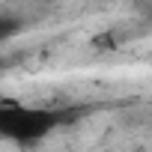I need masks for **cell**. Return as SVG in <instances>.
Masks as SVG:
<instances>
[{
	"mask_svg": "<svg viewBox=\"0 0 152 152\" xmlns=\"http://www.w3.org/2000/svg\"><path fill=\"white\" fill-rule=\"evenodd\" d=\"M75 119V110H48V107H24L21 102H0V134L15 143H36L51 128Z\"/></svg>",
	"mask_w": 152,
	"mask_h": 152,
	"instance_id": "6da1fadb",
	"label": "cell"
}]
</instances>
